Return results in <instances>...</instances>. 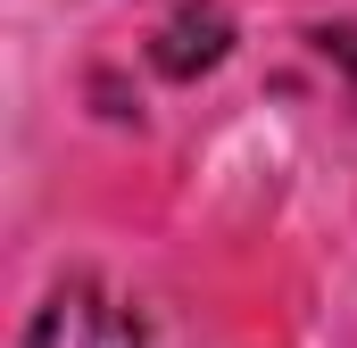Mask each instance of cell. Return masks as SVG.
Listing matches in <instances>:
<instances>
[{
    "label": "cell",
    "mask_w": 357,
    "mask_h": 348,
    "mask_svg": "<svg viewBox=\"0 0 357 348\" xmlns=\"http://www.w3.org/2000/svg\"><path fill=\"white\" fill-rule=\"evenodd\" d=\"M233 50V17L225 8H175L167 25H158V75H175V84H191V75H208L216 58Z\"/></svg>",
    "instance_id": "cell-2"
},
{
    "label": "cell",
    "mask_w": 357,
    "mask_h": 348,
    "mask_svg": "<svg viewBox=\"0 0 357 348\" xmlns=\"http://www.w3.org/2000/svg\"><path fill=\"white\" fill-rule=\"evenodd\" d=\"M316 50H324L333 67H349V75H357V25H316Z\"/></svg>",
    "instance_id": "cell-3"
},
{
    "label": "cell",
    "mask_w": 357,
    "mask_h": 348,
    "mask_svg": "<svg viewBox=\"0 0 357 348\" xmlns=\"http://www.w3.org/2000/svg\"><path fill=\"white\" fill-rule=\"evenodd\" d=\"M17 348H150V332H142V315L116 307L100 282H67V290L42 299V315L25 324Z\"/></svg>",
    "instance_id": "cell-1"
}]
</instances>
